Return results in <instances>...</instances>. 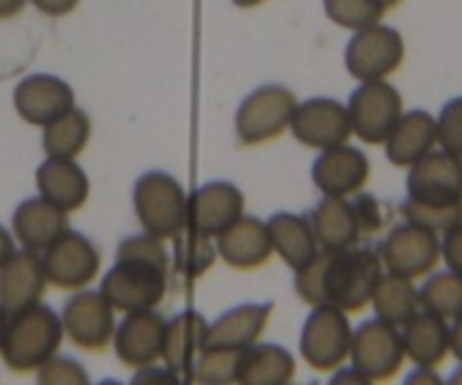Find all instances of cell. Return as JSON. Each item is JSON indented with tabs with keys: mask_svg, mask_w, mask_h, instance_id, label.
I'll return each instance as SVG.
<instances>
[{
	"mask_svg": "<svg viewBox=\"0 0 462 385\" xmlns=\"http://www.w3.org/2000/svg\"><path fill=\"white\" fill-rule=\"evenodd\" d=\"M383 277V261L370 247H349L342 252H324L322 295L324 304L345 313L361 311Z\"/></svg>",
	"mask_w": 462,
	"mask_h": 385,
	"instance_id": "1",
	"label": "cell"
},
{
	"mask_svg": "<svg viewBox=\"0 0 462 385\" xmlns=\"http://www.w3.org/2000/svg\"><path fill=\"white\" fill-rule=\"evenodd\" d=\"M64 338L61 317L46 304L37 302L19 313H12L5 343L0 347L3 361L12 371L39 370L48 358H52Z\"/></svg>",
	"mask_w": 462,
	"mask_h": 385,
	"instance_id": "2",
	"label": "cell"
},
{
	"mask_svg": "<svg viewBox=\"0 0 462 385\" xmlns=\"http://www.w3.org/2000/svg\"><path fill=\"white\" fill-rule=\"evenodd\" d=\"M134 211L143 232L168 241L189 225V196L172 175L150 170L134 184Z\"/></svg>",
	"mask_w": 462,
	"mask_h": 385,
	"instance_id": "3",
	"label": "cell"
},
{
	"mask_svg": "<svg viewBox=\"0 0 462 385\" xmlns=\"http://www.w3.org/2000/svg\"><path fill=\"white\" fill-rule=\"evenodd\" d=\"M168 270L141 261H116L114 268L105 274L100 293L114 311L136 313L152 311L166 298Z\"/></svg>",
	"mask_w": 462,
	"mask_h": 385,
	"instance_id": "4",
	"label": "cell"
},
{
	"mask_svg": "<svg viewBox=\"0 0 462 385\" xmlns=\"http://www.w3.org/2000/svg\"><path fill=\"white\" fill-rule=\"evenodd\" d=\"M352 338L354 331L345 311L333 304H319L301 326L300 352L313 370H336L349 358Z\"/></svg>",
	"mask_w": 462,
	"mask_h": 385,
	"instance_id": "5",
	"label": "cell"
},
{
	"mask_svg": "<svg viewBox=\"0 0 462 385\" xmlns=\"http://www.w3.org/2000/svg\"><path fill=\"white\" fill-rule=\"evenodd\" d=\"M297 98L291 88L265 84L241 103L236 112V134L243 145H259L277 139L291 127Z\"/></svg>",
	"mask_w": 462,
	"mask_h": 385,
	"instance_id": "6",
	"label": "cell"
},
{
	"mask_svg": "<svg viewBox=\"0 0 462 385\" xmlns=\"http://www.w3.org/2000/svg\"><path fill=\"white\" fill-rule=\"evenodd\" d=\"M406 43L390 25H367L356 30L345 50V66L358 82L385 79L402 66Z\"/></svg>",
	"mask_w": 462,
	"mask_h": 385,
	"instance_id": "7",
	"label": "cell"
},
{
	"mask_svg": "<svg viewBox=\"0 0 462 385\" xmlns=\"http://www.w3.org/2000/svg\"><path fill=\"white\" fill-rule=\"evenodd\" d=\"M346 112H349L352 130L358 139L372 145L385 143L403 114L402 93L385 79L363 82L352 93Z\"/></svg>",
	"mask_w": 462,
	"mask_h": 385,
	"instance_id": "8",
	"label": "cell"
},
{
	"mask_svg": "<svg viewBox=\"0 0 462 385\" xmlns=\"http://www.w3.org/2000/svg\"><path fill=\"white\" fill-rule=\"evenodd\" d=\"M408 200L426 206L462 205V157L447 150H430L415 161L406 179Z\"/></svg>",
	"mask_w": 462,
	"mask_h": 385,
	"instance_id": "9",
	"label": "cell"
},
{
	"mask_svg": "<svg viewBox=\"0 0 462 385\" xmlns=\"http://www.w3.org/2000/svg\"><path fill=\"white\" fill-rule=\"evenodd\" d=\"M349 358H352V367H356L365 383L388 380L394 371H399L406 358L402 334L397 326L379 317L363 322L354 331Z\"/></svg>",
	"mask_w": 462,
	"mask_h": 385,
	"instance_id": "10",
	"label": "cell"
},
{
	"mask_svg": "<svg viewBox=\"0 0 462 385\" xmlns=\"http://www.w3.org/2000/svg\"><path fill=\"white\" fill-rule=\"evenodd\" d=\"M379 256L388 272L406 279L424 277L442 259V238L415 223H403L381 243Z\"/></svg>",
	"mask_w": 462,
	"mask_h": 385,
	"instance_id": "11",
	"label": "cell"
},
{
	"mask_svg": "<svg viewBox=\"0 0 462 385\" xmlns=\"http://www.w3.org/2000/svg\"><path fill=\"white\" fill-rule=\"evenodd\" d=\"M42 261L48 283L61 290H79L91 283L100 270L96 243L70 229L43 250Z\"/></svg>",
	"mask_w": 462,
	"mask_h": 385,
	"instance_id": "12",
	"label": "cell"
},
{
	"mask_svg": "<svg viewBox=\"0 0 462 385\" xmlns=\"http://www.w3.org/2000/svg\"><path fill=\"white\" fill-rule=\"evenodd\" d=\"M61 325L70 343L87 352H100L109 344L116 331L114 307L100 290H82L66 302Z\"/></svg>",
	"mask_w": 462,
	"mask_h": 385,
	"instance_id": "13",
	"label": "cell"
},
{
	"mask_svg": "<svg viewBox=\"0 0 462 385\" xmlns=\"http://www.w3.org/2000/svg\"><path fill=\"white\" fill-rule=\"evenodd\" d=\"M291 130L301 145L315 150L336 148L346 143V139L354 134L349 112L333 98H310L301 105L297 103Z\"/></svg>",
	"mask_w": 462,
	"mask_h": 385,
	"instance_id": "14",
	"label": "cell"
},
{
	"mask_svg": "<svg viewBox=\"0 0 462 385\" xmlns=\"http://www.w3.org/2000/svg\"><path fill=\"white\" fill-rule=\"evenodd\" d=\"M245 211V196L231 181H211L189 197V225L202 236L217 238Z\"/></svg>",
	"mask_w": 462,
	"mask_h": 385,
	"instance_id": "15",
	"label": "cell"
},
{
	"mask_svg": "<svg viewBox=\"0 0 462 385\" xmlns=\"http://www.w3.org/2000/svg\"><path fill=\"white\" fill-rule=\"evenodd\" d=\"M14 107L25 123L46 127L75 109V93L57 75L37 73L19 82L14 91Z\"/></svg>",
	"mask_w": 462,
	"mask_h": 385,
	"instance_id": "16",
	"label": "cell"
},
{
	"mask_svg": "<svg viewBox=\"0 0 462 385\" xmlns=\"http://www.w3.org/2000/svg\"><path fill=\"white\" fill-rule=\"evenodd\" d=\"M310 177H313L315 188L324 196H354L370 177V161L358 148L342 143L319 152L310 168Z\"/></svg>",
	"mask_w": 462,
	"mask_h": 385,
	"instance_id": "17",
	"label": "cell"
},
{
	"mask_svg": "<svg viewBox=\"0 0 462 385\" xmlns=\"http://www.w3.org/2000/svg\"><path fill=\"white\" fill-rule=\"evenodd\" d=\"M273 304H241L222 313L213 325H208L202 352H234L259 343L268 326Z\"/></svg>",
	"mask_w": 462,
	"mask_h": 385,
	"instance_id": "18",
	"label": "cell"
},
{
	"mask_svg": "<svg viewBox=\"0 0 462 385\" xmlns=\"http://www.w3.org/2000/svg\"><path fill=\"white\" fill-rule=\"evenodd\" d=\"M166 320L159 313L136 311L125 313V320L116 326L114 347L123 365L145 367L162 358Z\"/></svg>",
	"mask_w": 462,
	"mask_h": 385,
	"instance_id": "19",
	"label": "cell"
},
{
	"mask_svg": "<svg viewBox=\"0 0 462 385\" xmlns=\"http://www.w3.org/2000/svg\"><path fill=\"white\" fill-rule=\"evenodd\" d=\"M216 247L225 263L236 270L261 268L274 252L268 225L254 215H241L231 227H226L216 238Z\"/></svg>",
	"mask_w": 462,
	"mask_h": 385,
	"instance_id": "20",
	"label": "cell"
},
{
	"mask_svg": "<svg viewBox=\"0 0 462 385\" xmlns=\"http://www.w3.org/2000/svg\"><path fill=\"white\" fill-rule=\"evenodd\" d=\"M46 272L39 252H16L0 268V304L12 313L32 307L46 293Z\"/></svg>",
	"mask_w": 462,
	"mask_h": 385,
	"instance_id": "21",
	"label": "cell"
},
{
	"mask_svg": "<svg viewBox=\"0 0 462 385\" xmlns=\"http://www.w3.org/2000/svg\"><path fill=\"white\" fill-rule=\"evenodd\" d=\"M12 229L23 250L43 252L61 234L69 232V215L46 197H30L16 206L12 215Z\"/></svg>",
	"mask_w": 462,
	"mask_h": 385,
	"instance_id": "22",
	"label": "cell"
},
{
	"mask_svg": "<svg viewBox=\"0 0 462 385\" xmlns=\"http://www.w3.org/2000/svg\"><path fill=\"white\" fill-rule=\"evenodd\" d=\"M39 196L46 197L66 214L78 211L88 200V177L79 163L73 159H51L48 157L37 168Z\"/></svg>",
	"mask_w": 462,
	"mask_h": 385,
	"instance_id": "23",
	"label": "cell"
},
{
	"mask_svg": "<svg viewBox=\"0 0 462 385\" xmlns=\"http://www.w3.org/2000/svg\"><path fill=\"white\" fill-rule=\"evenodd\" d=\"M207 329L208 325L204 316L193 311V308L177 313L172 320H168L162 349V358L166 367H171L175 374L189 376L195 361L202 353Z\"/></svg>",
	"mask_w": 462,
	"mask_h": 385,
	"instance_id": "24",
	"label": "cell"
},
{
	"mask_svg": "<svg viewBox=\"0 0 462 385\" xmlns=\"http://www.w3.org/2000/svg\"><path fill=\"white\" fill-rule=\"evenodd\" d=\"M438 143L435 118L424 109L402 114L397 125L385 139V154L390 163L399 168H411L421 157L430 152Z\"/></svg>",
	"mask_w": 462,
	"mask_h": 385,
	"instance_id": "25",
	"label": "cell"
},
{
	"mask_svg": "<svg viewBox=\"0 0 462 385\" xmlns=\"http://www.w3.org/2000/svg\"><path fill=\"white\" fill-rule=\"evenodd\" d=\"M309 218L322 252L349 250L361 238V227H358L354 206L345 197L324 196L315 205Z\"/></svg>",
	"mask_w": 462,
	"mask_h": 385,
	"instance_id": "26",
	"label": "cell"
},
{
	"mask_svg": "<svg viewBox=\"0 0 462 385\" xmlns=\"http://www.w3.org/2000/svg\"><path fill=\"white\" fill-rule=\"evenodd\" d=\"M268 234L274 252L291 265L292 270H301L319 254V243L313 232L310 218L297 214H274L268 220Z\"/></svg>",
	"mask_w": 462,
	"mask_h": 385,
	"instance_id": "27",
	"label": "cell"
},
{
	"mask_svg": "<svg viewBox=\"0 0 462 385\" xmlns=\"http://www.w3.org/2000/svg\"><path fill=\"white\" fill-rule=\"evenodd\" d=\"M295 358L279 344L254 343L243 349L236 361V383L241 385H286L295 376Z\"/></svg>",
	"mask_w": 462,
	"mask_h": 385,
	"instance_id": "28",
	"label": "cell"
},
{
	"mask_svg": "<svg viewBox=\"0 0 462 385\" xmlns=\"http://www.w3.org/2000/svg\"><path fill=\"white\" fill-rule=\"evenodd\" d=\"M402 338L403 352L415 365L435 367L451 352L447 320L429 311H417L402 326Z\"/></svg>",
	"mask_w": 462,
	"mask_h": 385,
	"instance_id": "29",
	"label": "cell"
},
{
	"mask_svg": "<svg viewBox=\"0 0 462 385\" xmlns=\"http://www.w3.org/2000/svg\"><path fill=\"white\" fill-rule=\"evenodd\" d=\"M372 307L379 320L402 329L420 311V293L412 286V279L399 274H383L372 295Z\"/></svg>",
	"mask_w": 462,
	"mask_h": 385,
	"instance_id": "30",
	"label": "cell"
},
{
	"mask_svg": "<svg viewBox=\"0 0 462 385\" xmlns=\"http://www.w3.org/2000/svg\"><path fill=\"white\" fill-rule=\"evenodd\" d=\"M91 121L82 109L69 114L43 127V152L51 159H75L88 143Z\"/></svg>",
	"mask_w": 462,
	"mask_h": 385,
	"instance_id": "31",
	"label": "cell"
},
{
	"mask_svg": "<svg viewBox=\"0 0 462 385\" xmlns=\"http://www.w3.org/2000/svg\"><path fill=\"white\" fill-rule=\"evenodd\" d=\"M417 293H420L421 311H429L444 320H453L462 313V277L453 270L430 274Z\"/></svg>",
	"mask_w": 462,
	"mask_h": 385,
	"instance_id": "32",
	"label": "cell"
},
{
	"mask_svg": "<svg viewBox=\"0 0 462 385\" xmlns=\"http://www.w3.org/2000/svg\"><path fill=\"white\" fill-rule=\"evenodd\" d=\"M172 241H175V268L181 277L198 279L216 263L217 247L208 236L186 227Z\"/></svg>",
	"mask_w": 462,
	"mask_h": 385,
	"instance_id": "33",
	"label": "cell"
},
{
	"mask_svg": "<svg viewBox=\"0 0 462 385\" xmlns=\"http://www.w3.org/2000/svg\"><path fill=\"white\" fill-rule=\"evenodd\" d=\"M322 5L328 21L354 32L379 23L385 14L381 0H322Z\"/></svg>",
	"mask_w": 462,
	"mask_h": 385,
	"instance_id": "34",
	"label": "cell"
},
{
	"mask_svg": "<svg viewBox=\"0 0 462 385\" xmlns=\"http://www.w3.org/2000/svg\"><path fill=\"white\" fill-rule=\"evenodd\" d=\"M236 361L234 352H202L193 370L186 376V383L198 385H226L236 383Z\"/></svg>",
	"mask_w": 462,
	"mask_h": 385,
	"instance_id": "35",
	"label": "cell"
},
{
	"mask_svg": "<svg viewBox=\"0 0 462 385\" xmlns=\"http://www.w3.org/2000/svg\"><path fill=\"white\" fill-rule=\"evenodd\" d=\"M403 220L406 223H415L420 227L430 229L435 234H444L451 227H456L457 223H462V205L457 206H426L420 202L403 200L402 206Z\"/></svg>",
	"mask_w": 462,
	"mask_h": 385,
	"instance_id": "36",
	"label": "cell"
},
{
	"mask_svg": "<svg viewBox=\"0 0 462 385\" xmlns=\"http://www.w3.org/2000/svg\"><path fill=\"white\" fill-rule=\"evenodd\" d=\"M116 261H141V263L168 270V252L163 250L162 238L152 236L148 232L127 236L116 250Z\"/></svg>",
	"mask_w": 462,
	"mask_h": 385,
	"instance_id": "37",
	"label": "cell"
},
{
	"mask_svg": "<svg viewBox=\"0 0 462 385\" xmlns=\"http://www.w3.org/2000/svg\"><path fill=\"white\" fill-rule=\"evenodd\" d=\"M37 380L43 385H87L88 371L79 361L69 356H52L39 367Z\"/></svg>",
	"mask_w": 462,
	"mask_h": 385,
	"instance_id": "38",
	"label": "cell"
},
{
	"mask_svg": "<svg viewBox=\"0 0 462 385\" xmlns=\"http://www.w3.org/2000/svg\"><path fill=\"white\" fill-rule=\"evenodd\" d=\"M435 130L439 148L462 157V96L444 105L439 116L435 118Z\"/></svg>",
	"mask_w": 462,
	"mask_h": 385,
	"instance_id": "39",
	"label": "cell"
},
{
	"mask_svg": "<svg viewBox=\"0 0 462 385\" xmlns=\"http://www.w3.org/2000/svg\"><path fill=\"white\" fill-rule=\"evenodd\" d=\"M352 206L354 214H356L358 227H361V236L363 234H376L383 227V205L374 196H370V193H356V200L352 202Z\"/></svg>",
	"mask_w": 462,
	"mask_h": 385,
	"instance_id": "40",
	"label": "cell"
},
{
	"mask_svg": "<svg viewBox=\"0 0 462 385\" xmlns=\"http://www.w3.org/2000/svg\"><path fill=\"white\" fill-rule=\"evenodd\" d=\"M442 259L448 270L462 277V223L442 234Z\"/></svg>",
	"mask_w": 462,
	"mask_h": 385,
	"instance_id": "41",
	"label": "cell"
},
{
	"mask_svg": "<svg viewBox=\"0 0 462 385\" xmlns=\"http://www.w3.org/2000/svg\"><path fill=\"white\" fill-rule=\"evenodd\" d=\"M180 374L171 370V367H152L145 365L139 367L134 376V383H180Z\"/></svg>",
	"mask_w": 462,
	"mask_h": 385,
	"instance_id": "42",
	"label": "cell"
},
{
	"mask_svg": "<svg viewBox=\"0 0 462 385\" xmlns=\"http://www.w3.org/2000/svg\"><path fill=\"white\" fill-rule=\"evenodd\" d=\"M30 3L46 16H66L78 7L79 0H30Z\"/></svg>",
	"mask_w": 462,
	"mask_h": 385,
	"instance_id": "43",
	"label": "cell"
},
{
	"mask_svg": "<svg viewBox=\"0 0 462 385\" xmlns=\"http://www.w3.org/2000/svg\"><path fill=\"white\" fill-rule=\"evenodd\" d=\"M448 338H451V353L462 362V313L453 317V325L448 326Z\"/></svg>",
	"mask_w": 462,
	"mask_h": 385,
	"instance_id": "44",
	"label": "cell"
},
{
	"mask_svg": "<svg viewBox=\"0 0 462 385\" xmlns=\"http://www.w3.org/2000/svg\"><path fill=\"white\" fill-rule=\"evenodd\" d=\"M14 254H16L14 238H12V234L0 225V268H3V265H5Z\"/></svg>",
	"mask_w": 462,
	"mask_h": 385,
	"instance_id": "45",
	"label": "cell"
},
{
	"mask_svg": "<svg viewBox=\"0 0 462 385\" xmlns=\"http://www.w3.org/2000/svg\"><path fill=\"white\" fill-rule=\"evenodd\" d=\"M406 383H442V380H439V376L435 374L433 367L417 365V370L411 371V376L406 379Z\"/></svg>",
	"mask_w": 462,
	"mask_h": 385,
	"instance_id": "46",
	"label": "cell"
},
{
	"mask_svg": "<svg viewBox=\"0 0 462 385\" xmlns=\"http://www.w3.org/2000/svg\"><path fill=\"white\" fill-rule=\"evenodd\" d=\"M25 3L28 0H0V21L12 19V16L19 14L25 7Z\"/></svg>",
	"mask_w": 462,
	"mask_h": 385,
	"instance_id": "47",
	"label": "cell"
},
{
	"mask_svg": "<svg viewBox=\"0 0 462 385\" xmlns=\"http://www.w3.org/2000/svg\"><path fill=\"white\" fill-rule=\"evenodd\" d=\"M333 383H354V385H367L365 379L358 374L356 367H349V370H340L333 376Z\"/></svg>",
	"mask_w": 462,
	"mask_h": 385,
	"instance_id": "48",
	"label": "cell"
},
{
	"mask_svg": "<svg viewBox=\"0 0 462 385\" xmlns=\"http://www.w3.org/2000/svg\"><path fill=\"white\" fill-rule=\"evenodd\" d=\"M10 311H7L3 304H0V347L5 343V334H7V326H10Z\"/></svg>",
	"mask_w": 462,
	"mask_h": 385,
	"instance_id": "49",
	"label": "cell"
},
{
	"mask_svg": "<svg viewBox=\"0 0 462 385\" xmlns=\"http://www.w3.org/2000/svg\"><path fill=\"white\" fill-rule=\"evenodd\" d=\"M236 7H243V10H247V7H256L261 5V3H265V0H231Z\"/></svg>",
	"mask_w": 462,
	"mask_h": 385,
	"instance_id": "50",
	"label": "cell"
},
{
	"mask_svg": "<svg viewBox=\"0 0 462 385\" xmlns=\"http://www.w3.org/2000/svg\"><path fill=\"white\" fill-rule=\"evenodd\" d=\"M448 383L462 385V362H460V367H457V370L451 374V379H448Z\"/></svg>",
	"mask_w": 462,
	"mask_h": 385,
	"instance_id": "51",
	"label": "cell"
},
{
	"mask_svg": "<svg viewBox=\"0 0 462 385\" xmlns=\"http://www.w3.org/2000/svg\"><path fill=\"white\" fill-rule=\"evenodd\" d=\"M399 3H402V0H381V5L385 7V12H388V10H393V7H397Z\"/></svg>",
	"mask_w": 462,
	"mask_h": 385,
	"instance_id": "52",
	"label": "cell"
}]
</instances>
